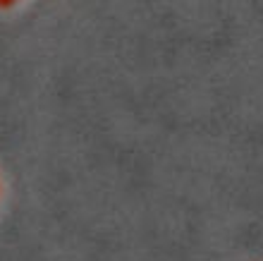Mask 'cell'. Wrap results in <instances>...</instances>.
<instances>
[{
	"mask_svg": "<svg viewBox=\"0 0 263 261\" xmlns=\"http://www.w3.org/2000/svg\"><path fill=\"white\" fill-rule=\"evenodd\" d=\"M5 3H10V0H3V5H5Z\"/></svg>",
	"mask_w": 263,
	"mask_h": 261,
	"instance_id": "6da1fadb",
	"label": "cell"
}]
</instances>
